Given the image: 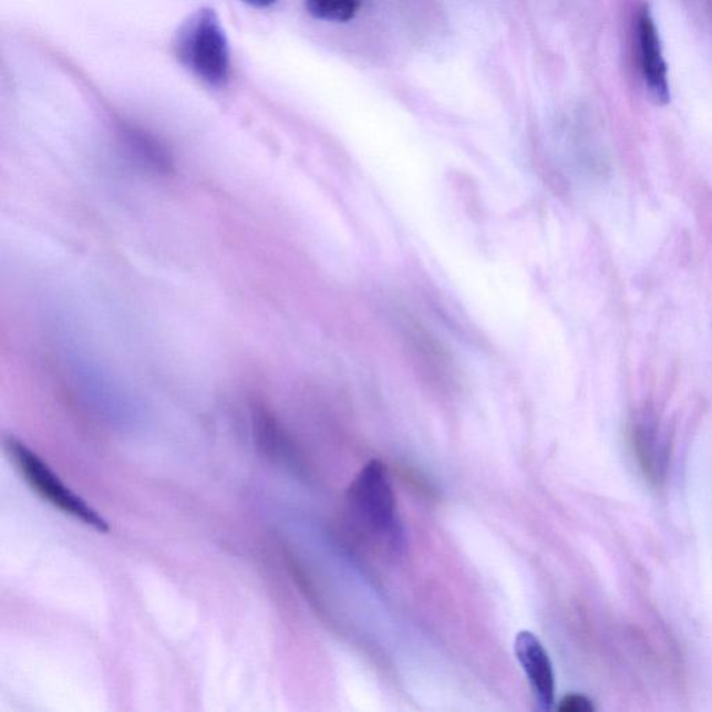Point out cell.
<instances>
[{"label":"cell","mask_w":712,"mask_h":712,"mask_svg":"<svg viewBox=\"0 0 712 712\" xmlns=\"http://www.w3.org/2000/svg\"><path fill=\"white\" fill-rule=\"evenodd\" d=\"M348 499L353 513L379 541L393 553L404 550V526L389 472L382 462L369 461L362 467L348 488Z\"/></svg>","instance_id":"obj_1"},{"label":"cell","mask_w":712,"mask_h":712,"mask_svg":"<svg viewBox=\"0 0 712 712\" xmlns=\"http://www.w3.org/2000/svg\"><path fill=\"white\" fill-rule=\"evenodd\" d=\"M177 56L195 78L214 89L230 80V51L220 20L214 10L200 9L178 31Z\"/></svg>","instance_id":"obj_2"},{"label":"cell","mask_w":712,"mask_h":712,"mask_svg":"<svg viewBox=\"0 0 712 712\" xmlns=\"http://www.w3.org/2000/svg\"><path fill=\"white\" fill-rule=\"evenodd\" d=\"M7 445L14 464L18 465L21 475L24 476L32 491L40 494L53 507L84 522L85 525L92 526L100 532L109 530L107 522L94 508H91L83 498H80L78 494L64 486L63 482L49 469V466L43 464L40 456L32 453L31 450L16 438H9Z\"/></svg>","instance_id":"obj_3"},{"label":"cell","mask_w":712,"mask_h":712,"mask_svg":"<svg viewBox=\"0 0 712 712\" xmlns=\"http://www.w3.org/2000/svg\"><path fill=\"white\" fill-rule=\"evenodd\" d=\"M515 656L530 683L537 709L550 711L556 701V677L541 641L532 632L522 630L515 638Z\"/></svg>","instance_id":"obj_4"},{"label":"cell","mask_w":712,"mask_h":712,"mask_svg":"<svg viewBox=\"0 0 712 712\" xmlns=\"http://www.w3.org/2000/svg\"><path fill=\"white\" fill-rule=\"evenodd\" d=\"M638 29L641 68H643L647 89H649L652 100L659 105H667L671 100L667 63L662 56L659 31L656 29L649 10H641Z\"/></svg>","instance_id":"obj_5"},{"label":"cell","mask_w":712,"mask_h":712,"mask_svg":"<svg viewBox=\"0 0 712 712\" xmlns=\"http://www.w3.org/2000/svg\"><path fill=\"white\" fill-rule=\"evenodd\" d=\"M632 443L641 469L656 485L665 481L670 465V444L657 422L641 416L632 425Z\"/></svg>","instance_id":"obj_6"},{"label":"cell","mask_w":712,"mask_h":712,"mask_svg":"<svg viewBox=\"0 0 712 712\" xmlns=\"http://www.w3.org/2000/svg\"><path fill=\"white\" fill-rule=\"evenodd\" d=\"M360 0H307L308 12L313 18L328 21H348L355 16Z\"/></svg>","instance_id":"obj_7"},{"label":"cell","mask_w":712,"mask_h":712,"mask_svg":"<svg viewBox=\"0 0 712 712\" xmlns=\"http://www.w3.org/2000/svg\"><path fill=\"white\" fill-rule=\"evenodd\" d=\"M558 711L561 712H592L595 705L591 700L587 699L584 694H568L561 700L558 705Z\"/></svg>","instance_id":"obj_8"},{"label":"cell","mask_w":712,"mask_h":712,"mask_svg":"<svg viewBox=\"0 0 712 712\" xmlns=\"http://www.w3.org/2000/svg\"><path fill=\"white\" fill-rule=\"evenodd\" d=\"M244 2H247L248 4H252V7L266 8V7H270V4L276 3L277 0H244Z\"/></svg>","instance_id":"obj_9"}]
</instances>
